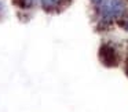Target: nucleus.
I'll use <instances>...</instances> for the list:
<instances>
[{
  "label": "nucleus",
  "instance_id": "3",
  "mask_svg": "<svg viewBox=\"0 0 128 112\" xmlns=\"http://www.w3.org/2000/svg\"><path fill=\"white\" fill-rule=\"evenodd\" d=\"M59 4V0H42V6L44 10L50 11V10H54L56 6Z\"/></svg>",
  "mask_w": 128,
  "mask_h": 112
},
{
  "label": "nucleus",
  "instance_id": "4",
  "mask_svg": "<svg viewBox=\"0 0 128 112\" xmlns=\"http://www.w3.org/2000/svg\"><path fill=\"white\" fill-rule=\"evenodd\" d=\"M33 2H34V0H25V2H24V6L29 7V6H32V4H33Z\"/></svg>",
  "mask_w": 128,
  "mask_h": 112
},
{
  "label": "nucleus",
  "instance_id": "1",
  "mask_svg": "<svg viewBox=\"0 0 128 112\" xmlns=\"http://www.w3.org/2000/svg\"><path fill=\"white\" fill-rule=\"evenodd\" d=\"M102 14L105 18H117L124 13L125 6L122 0H105L102 4Z\"/></svg>",
  "mask_w": 128,
  "mask_h": 112
},
{
  "label": "nucleus",
  "instance_id": "2",
  "mask_svg": "<svg viewBox=\"0 0 128 112\" xmlns=\"http://www.w3.org/2000/svg\"><path fill=\"white\" fill-rule=\"evenodd\" d=\"M100 58H102L103 64L108 67H114L117 62V57H116V51L113 47L110 46H103L100 48Z\"/></svg>",
  "mask_w": 128,
  "mask_h": 112
},
{
  "label": "nucleus",
  "instance_id": "5",
  "mask_svg": "<svg viewBox=\"0 0 128 112\" xmlns=\"http://www.w3.org/2000/svg\"><path fill=\"white\" fill-rule=\"evenodd\" d=\"M92 2H94V3L96 4V6H100V4H102L103 2H105V0H92Z\"/></svg>",
  "mask_w": 128,
  "mask_h": 112
}]
</instances>
